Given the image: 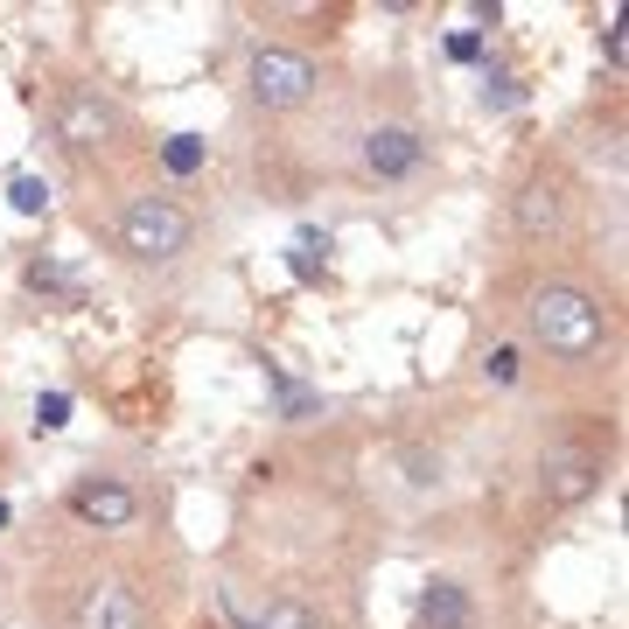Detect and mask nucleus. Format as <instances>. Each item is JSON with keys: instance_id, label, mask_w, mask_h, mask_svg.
<instances>
[{"instance_id": "4", "label": "nucleus", "mask_w": 629, "mask_h": 629, "mask_svg": "<svg viewBox=\"0 0 629 629\" xmlns=\"http://www.w3.org/2000/svg\"><path fill=\"white\" fill-rule=\"evenodd\" d=\"M595 475L602 462L587 448H546L539 454V490H546V504H581L587 490H595Z\"/></svg>"}, {"instance_id": "11", "label": "nucleus", "mask_w": 629, "mask_h": 629, "mask_svg": "<svg viewBox=\"0 0 629 629\" xmlns=\"http://www.w3.org/2000/svg\"><path fill=\"white\" fill-rule=\"evenodd\" d=\"M29 288H35V294H56V301H85L78 266H64V259H35V266H29Z\"/></svg>"}, {"instance_id": "10", "label": "nucleus", "mask_w": 629, "mask_h": 629, "mask_svg": "<svg viewBox=\"0 0 629 629\" xmlns=\"http://www.w3.org/2000/svg\"><path fill=\"white\" fill-rule=\"evenodd\" d=\"M419 616H427L434 629H469V595L454 581H434L427 595H419Z\"/></svg>"}, {"instance_id": "16", "label": "nucleus", "mask_w": 629, "mask_h": 629, "mask_svg": "<svg viewBox=\"0 0 629 629\" xmlns=\"http://www.w3.org/2000/svg\"><path fill=\"white\" fill-rule=\"evenodd\" d=\"M252 629H322V622H315L301 602H273V608H266V616H259Z\"/></svg>"}, {"instance_id": "19", "label": "nucleus", "mask_w": 629, "mask_h": 629, "mask_svg": "<svg viewBox=\"0 0 629 629\" xmlns=\"http://www.w3.org/2000/svg\"><path fill=\"white\" fill-rule=\"evenodd\" d=\"M490 378H497V385H510V378H518V350H510V342H504V350H490V364H483Z\"/></svg>"}, {"instance_id": "9", "label": "nucleus", "mask_w": 629, "mask_h": 629, "mask_svg": "<svg viewBox=\"0 0 629 629\" xmlns=\"http://www.w3.org/2000/svg\"><path fill=\"white\" fill-rule=\"evenodd\" d=\"M70 510H78L85 525L120 531V525H133V490H120V483H85L78 497H70Z\"/></svg>"}, {"instance_id": "6", "label": "nucleus", "mask_w": 629, "mask_h": 629, "mask_svg": "<svg viewBox=\"0 0 629 629\" xmlns=\"http://www.w3.org/2000/svg\"><path fill=\"white\" fill-rule=\"evenodd\" d=\"M56 133H64L70 147H105L112 133H120V120H112V105L99 91H64V99H56Z\"/></svg>"}, {"instance_id": "14", "label": "nucleus", "mask_w": 629, "mask_h": 629, "mask_svg": "<svg viewBox=\"0 0 629 629\" xmlns=\"http://www.w3.org/2000/svg\"><path fill=\"white\" fill-rule=\"evenodd\" d=\"M8 203H14V217H43V210H49V182L43 176H14Z\"/></svg>"}, {"instance_id": "20", "label": "nucleus", "mask_w": 629, "mask_h": 629, "mask_svg": "<svg viewBox=\"0 0 629 629\" xmlns=\"http://www.w3.org/2000/svg\"><path fill=\"white\" fill-rule=\"evenodd\" d=\"M322 266H329V259H315V252H301V245H294V273H301V280H315Z\"/></svg>"}, {"instance_id": "7", "label": "nucleus", "mask_w": 629, "mask_h": 629, "mask_svg": "<svg viewBox=\"0 0 629 629\" xmlns=\"http://www.w3.org/2000/svg\"><path fill=\"white\" fill-rule=\"evenodd\" d=\"M364 161H371V176H413L419 168V133H406V126L364 133Z\"/></svg>"}, {"instance_id": "21", "label": "nucleus", "mask_w": 629, "mask_h": 629, "mask_svg": "<svg viewBox=\"0 0 629 629\" xmlns=\"http://www.w3.org/2000/svg\"><path fill=\"white\" fill-rule=\"evenodd\" d=\"M0 525H8V504H0Z\"/></svg>"}, {"instance_id": "13", "label": "nucleus", "mask_w": 629, "mask_h": 629, "mask_svg": "<svg viewBox=\"0 0 629 629\" xmlns=\"http://www.w3.org/2000/svg\"><path fill=\"white\" fill-rule=\"evenodd\" d=\"M203 155H210L203 133H168V141H161V168H168V176H196Z\"/></svg>"}, {"instance_id": "2", "label": "nucleus", "mask_w": 629, "mask_h": 629, "mask_svg": "<svg viewBox=\"0 0 629 629\" xmlns=\"http://www.w3.org/2000/svg\"><path fill=\"white\" fill-rule=\"evenodd\" d=\"M120 245L133 259H176L182 245H189V217L176 203H161V196H141L120 217Z\"/></svg>"}, {"instance_id": "1", "label": "nucleus", "mask_w": 629, "mask_h": 629, "mask_svg": "<svg viewBox=\"0 0 629 629\" xmlns=\"http://www.w3.org/2000/svg\"><path fill=\"white\" fill-rule=\"evenodd\" d=\"M531 329L560 357L602 350V308H595V294H581V288H539L531 294Z\"/></svg>"}, {"instance_id": "3", "label": "nucleus", "mask_w": 629, "mask_h": 629, "mask_svg": "<svg viewBox=\"0 0 629 629\" xmlns=\"http://www.w3.org/2000/svg\"><path fill=\"white\" fill-rule=\"evenodd\" d=\"M315 64L308 56H294V49H259L252 56V99L259 105H301L315 91Z\"/></svg>"}, {"instance_id": "17", "label": "nucleus", "mask_w": 629, "mask_h": 629, "mask_svg": "<svg viewBox=\"0 0 629 629\" xmlns=\"http://www.w3.org/2000/svg\"><path fill=\"white\" fill-rule=\"evenodd\" d=\"M483 105H497V112H504V105H518V85H510L504 70H483Z\"/></svg>"}, {"instance_id": "5", "label": "nucleus", "mask_w": 629, "mask_h": 629, "mask_svg": "<svg viewBox=\"0 0 629 629\" xmlns=\"http://www.w3.org/2000/svg\"><path fill=\"white\" fill-rule=\"evenodd\" d=\"M78 629H147V608L126 581H91L78 595Z\"/></svg>"}, {"instance_id": "8", "label": "nucleus", "mask_w": 629, "mask_h": 629, "mask_svg": "<svg viewBox=\"0 0 629 629\" xmlns=\"http://www.w3.org/2000/svg\"><path fill=\"white\" fill-rule=\"evenodd\" d=\"M560 217H566V189L552 182V176H539L518 196V232L525 238H552V232H560Z\"/></svg>"}, {"instance_id": "15", "label": "nucleus", "mask_w": 629, "mask_h": 629, "mask_svg": "<svg viewBox=\"0 0 629 629\" xmlns=\"http://www.w3.org/2000/svg\"><path fill=\"white\" fill-rule=\"evenodd\" d=\"M70 427V392H43L35 398V434H64Z\"/></svg>"}, {"instance_id": "18", "label": "nucleus", "mask_w": 629, "mask_h": 629, "mask_svg": "<svg viewBox=\"0 0 629 629\" xmlns=\"http://www.w3.org/2000/svg\"><path fill=\"white\" fill-rule=\"evenodd\" d=\"M448 56H454V64H475V56H483V35H475V29H454V35H448Z\"/></svg>"}, {"instance_id": "12", "label": "nucleus", "mask_w": 629, "mask_h": 629, "mask_svg": "<svg viewBox=\"0 0 629 629\" xmlns=\"http://www.w3.org/2000/svg\"><path fill=\"white\" fill-rule=\"evenodd\" d=\"M266 385H273V398H280V419H315L322 413V392H308L288 371H266Z\"/></svg>"}]
</instances>
